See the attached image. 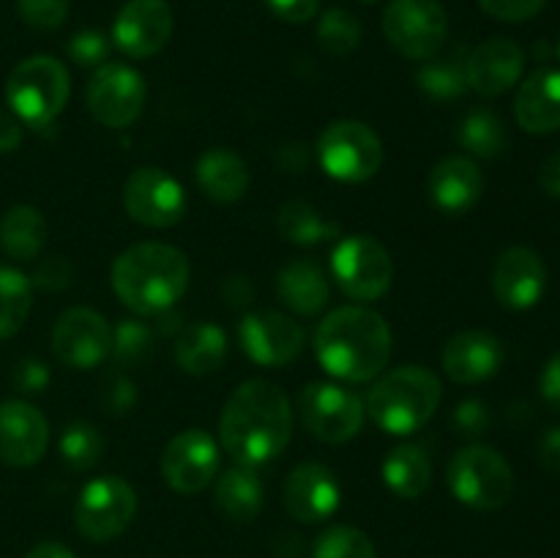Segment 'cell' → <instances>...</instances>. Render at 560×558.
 <instances>
[{"label": "cell", "mask_w": 560, "mask_h": 558, "mask_svg": "<svg viewBox=\"0 0 560 558\" xmlns=\"http://www.w3.org/2000/svg\"><path fill=\"white\" fill-rule=\"evenodd\" d=\"M383 485L405 501H416L432 485V460L419 443H399L381 465Z\"/></svg>", "instance_id": "obj_29"}, {"label": "cell", "mask_w": 560, "mask_h": 558, "mask_svg": "<svg viewBox=\"0 0 560 558\" xmlns=\"http://www.w3.org/2000/svg\"><path fill=\"white\" fill-rule=\"evenodd\" d=\"M293 405L284 388L268 377L244 381L219 416V443L238 465L271 463L293 438Z\"/></svg>", "instance_id": "obj_1"}, {"label": "cell", "mask_w": 560, "mask_h": 558, "mask_svg": "<svg viewBox=\"0 0 560 558\" xmlns=\"http://www.w3.org/2000/svg\"><path fill=\"white\" fill-rule=\"evenodd\" d=\"M268 11L290 25H304L320 11V0H266Z\"/></svg>", "instance_id": "obj_44"}, {"label": "cell", "mask_w": 560, "mask_h": 558, "mask_svg": "<svg viewBox=\"0 0 560 558\" xmlns=\"http://www.w3.org/2000/svg\"><path fill=\"white\" fill-rule=\"evenodd\" d=\"M452 425L463 438H481L490 430V408L476 397L463 399V403L454 408Z\"/></svg>", "instance_id": "obj_41"}, {"label": "cell", "mask_w": 560, "mask_h": 558, "mask_svg": "<svg viewBox=\"0 0 560 558\" xmlns=\"http://www.w3.org/2000/svg\"><path fill=\"white\" fill-rule=\"evenodd\" d=\"M262 503H266V487L249 465H233L217 476L213 507L233 523H252L262 512Z\"/></svg>", "instance_id": "obj_28"}, {"label": "cell", "mask_w": 560, "mask_h": 558, "mask_svg": "<svg viewBox=\"0 0 560 558\" xmlns=\"http://www.w3.org/2000/svg\"><path fill=\"white\" fill-rule=\"evenodd\" d=\"M383 36L402 58L430 60L446 47V9L441 0H392L383 11Z\"/></svg>", "instance_id": "obj_10"}, {"label": "cell", "mask_w": 560, "mask_h": 558, "mask_svg": "<svg viewBox=\"0 0 560 558\" xmlns=\"http://www.w3.org/2000/svg\"><path fill=\"white\" fill-rule=\"evenodd\" d=\"M173 38V9L164 0H126L113 22V44L131 60L162 53Z\"/></svg>", "instance_id": "obj_17"}, {"label": "cell", "mask_w": 560, "mask_h": 558, "mask_svg": "<svg viewBox=\"0 0 560 558\" xmlns=\"http://www.w3.org/2000/svg\"><path fill=\"white\" fill-rule=\"evenodd\" d=\"M33 306V284L22 271L0 266V339H9L25 326Z\"/></svg>", "instance_id": "obj_34"}, {"label": "cell", "mask_w": 560, "mask_h": 558, "mask_svg": "<svg viewBox=\"0 0 560 558\" xmlns=\"http://www.w3.org/2000/svg\"><path fill=\"white\" fill-rule=\"evenodd\" d=\"M364 3H377V0H364Z\"/></svg>", "instance_id": "obj_54"}, {"label": "cell", "mask_w": 560, "mask_h": 558, "mask_svg": "<svg viewBox=\"0 0 560 558\" xmlns=\"http://www.w3.org/2000/svg\"><path fill=\"white\" fill-rule=\"evenodd\" d=\"M443 386L432 370L405 364L386 372L366 394V414L388 435L419 432L435 416Z\"/></svg>", "instance_id": "obj_4"}, {"label": "cell", "mask_w": 560, "mask_h": 558, "mask_svg": "<svg viewBox=\"0 0 560 558\" xmlns=\"http://www.w3.org/2000/svg\"><path fill=\"white\" fill-rule=\"evenodd\" d=\"M525 71V53L517 42L506 36L487 38L485 44L468 55L465 74L468 91H476L485 98H498L512 91Z\"/></svg>", "instance_id": "obj_21"}, {"label": "cell", "mask_w": 560, "mask_h": 558, "mask_svg": "<svg viewBox=\"0 0 560 558\" xmlns=\"http://www.w3.org/2000/svg\"><path fill=\"white\" fill-rule=\"evenodd\" d=\"M539 463L547 474L560 476V425L547 427L539 441Z\"/></svg>", "instance_id": "obj_48"}, {"label": "cell", "mask_w": 560, "mask_h": 558, "mask_svg": "<svg viewBox=\"0 0 560 558\" xmlns=\"http://www.w3.org/2000/svg\"><path fill=\"white\" fill-rule=\"evenodd\" d=\"M315 356L339 381H375L392 359V328L366 304L337 306L317 323Z\"/></svg>", "instance_id": "obj_2"}, {"label": "cell", "mask_w": 560, "mask_h": 558, "mask_svg": "<svg viewBox=\"0 0 560 558\" xmlns=\"http://www.w3.org/2000/svg\"><path fill=\"white\" fill-rule=\"evenodd\" d=\"M277 293L282 304L295 315H320L331 301V284L320 263L295 257L277 274Z\"/></svg>", "instance_id": "obj_26"}, {"label": "cell", "mask_w": 560, "mask_h": 558, "mask_svg": "<svg viewBox=\"0 0 560 558\" xmlns=\"http://www.w3.org/2000/svg\"><path fill=\"white\" fill-rule=\"evenodd\" d=\"M104 438L96 425L91 421H71L58 441V452L63 463L74 470H91L98 465L104 454Z\"/></svg>", "instance_id": "obj_36"}, {"label": "cell", "mask_w": 560, "mask_h": 558, "mask_svg": "<svg viewBox=\"0 0 560 558\" xmlns=\"http://www.w3.org/2000/svg\"><path fill=\"white\" fill-rule=\"evenodd\" d=\"M479 5L501 22H525L539 14L547 0H479Z\"/></svg>", "instance_id": "obj_43"}, {"label": "cell", "mask_w": 560, "mask_h": 558, "mask_svg": "<svg viewBox=\"0 0 560 558\" xmlns=\"http://www.w3.org/2000/svg\"><path fill=\"white\" fill-rule=\"evenodd\" d=\"M74 279V268L71 263L66 260L63 255H52V257H44L42 263L36 266L33 271L31 284H38L44 290H66Z\"/></svg>", "instance_id": "obj_42"}, {"label": "cell", "mask_w": 560, "mask_h": 558, "mask_svg": "<svg viewBox=\"0 0 560 558\" xmlns=\"http://www.w3.org/2000/svg\"><path fill=\"white\" fill-rule=\"evenodd\" d=\"M427 195L430 202L446 217H463L479 206L485 195V175L470 156H443L427 175Z\"/></svg>", "instance_id": "obj_22"}, {"label": "cell", "mask_w": 560, "mask_h": 558, "mask_svg": "<svg viewBox=\"0 0 560 558\" xmlns=\"http://www.w3.org/2000/svg\"><path fill=\"white\" fill-rule=\"evenodd\" d=\"M25 558H77V556L69 550V547L60 545V542H42V545L33 547Z\"/></svg>", "instance_id": "obj_52"}, {"label": "cell", "mask_w": 560, "mask_h": 558, "mask_svg": "<svg viewBox=\"0 0 560 558\" xmlns=\"http://www.w3.org/2000/svg\"><path fill=\"white\" fill-rule=\"evenodd\" d=\"M443 372L454 383L490 381L503 364V345L495 334L481 332V328H468V332L454 334L443 348Z\"/></svg>", "instance_id": "obj_23"}, {"label": "cell", "mask_w": 560, "mask_h": 558, "mask_svg": "<svg viewBox=\"0 0 560 558\" xmlns=\"http://www.w3.org/2000/svg\"><path fill=\"white\" fill-rule=\"evenodd\" d=\"M317 44L331 58H348L361 44V22L348 9H328L317 22Z\"/></svg>", "instance_id": "obj_37"}, {"label": "cell", "mask_w": 560, "mask_h": 558, "mask_svg": "<svg viewBox=\"0 0 560 558\" xmlns=\"http://www.w3.org/2000/svg\"><path fill=\"white\" fill-rule=\"evenodd\" d=\"M124 208L137 224L167 230L184 219L189 200L178 178L162 167H137L124 184Z\"/></svg>", "instance_id": "obj_13"}, {"label": "cell", "mask_w": 560, "mask_h": 558, "mask_svg": "<svg viewBox=\"0 0 560 558\" xmlns=\"http://www.w3.org/2000/svg\"><path fill=\"white\" fill-rule=\"evenodd\" d=\"M135 514V487L120 476L107 474L82 487L74 507V525L85 539L109 542L129 528Z\"/></svg>", "instance_id": "obj_11"}, {"label": "cell", "mask_w": 560, "mask_h": 558, "mask_svg": "<svg viewBox=\"0 0 560 558\" xmlns=\"http://www.w3.org/2000/svg\"><path fill=\"white\" fill-rule=\"evenodd\" d=\"M514 118L528 135L560 129V69H536L514 96Z\"/></svg>", "instance_id": "obj_24"}, {"label": "cell", "mask_w": 560, "mask_h": 558, "mask_svg": "<svg viewBox=\"0 0 560 558\" xmlns=\"http://www.w3.org/2000/svg\"><path fill=\"white\" fill-rule=\"evenodd\" d=\"M331 274L348 299L370 304L392 288L394 263L375 235H345L331 252Z\"/></svg>", "instance_id": "obj_7"}, {"label": "cell", "mask_w": 560, "mask_h": 558, "mask_svg": "<svg viewBox=\"0 0 560 558\" xmlns=\"http://www.w3.org/2000/svg\"><path fill=\"white\" fill-rule=\"evenodd\" d=\"M14 383L22 394H42L49 386V370L44 361L25 359L14 372Z\"/></svg>", "instance_id": "obj_45"}, {"label": "cell", "mask_w": 560, "mask_h": 558, "mask_svg": "<svg viewBox=\"0 0 560 558\" xmlns=\"http://www.w3.org/2000/svg\"><path fill=\"white\" fill-rule=\"evenodd\" d=\"M230 353L228 332L217 323L197 321L180 328L175 334V364L186 375L206 377L211 372L222 370Z\"/></svg>", "instance_id": "obj_27"}, {"label": "cell", "mask_w": 560, "mask_h": 558, "mask_svg": "<svg viewBox=\"0 0 560 558\" xmlns=\"http://www.w3.org/2000/svg\"><path fill=\"white\" fill-rule=\"evenodd\" d=\"M282 501L290 518L299 523H323L342 503V487L328 465L301 463L284 479Z\"/></svg>", "instance_id": "obj_18"}, {"label": "cell", "mask_w": 560, "mask_h": 558, "mask_svg": "<svg viewBox=\"0 0 560 558\" xmlns=\"http://www.w3.org/2000/svg\"><path fill=\"white\" fill-rule=\"evenodd\" d=\"M492 290L506 310H534L547 290V268L539 252L528 246H509L492 268Z\"/></svg>", "instance_id": "obj_19"}, {"label": "cell", "mask_w": 560, "mask_h": 558, "mask_svg": "<svg viewBox=\"0 0 560 558\" xmlns=\"http://www.w3.org/2000/svg\"><path fill=\"white\" fill-rule=\"evenodd\" d=\"M49 425L42 410L22 399L0 403V463L11 468H31L44 457Z\"/></svg>", "instance_id": "obj_20"}, {"label": "cell", "mask_w": 560, "mask_h": 558, "mask_svg": "<svg viewBox=\"0 0 560 558\" xmlns=\"http://www.w3.org/2000/svg\"><path fill=\"white\" fill-rule=\"evenodd\" d=\"M22 142V124L14 113L0 109V153L16 151Z\"/></svg>", "instance_id": "obj_50"}, {"label": "cell", "mask_w": 560, "mask_h": 558, "mask_svg": "<svg viewBox=\"0 0 560 558\" xmlns=\"http://www.w3.org/2000/svg\"><path fill=\"white\" fill-rule=\"evenodd\" d=\"M219 474V443L200 427L170 438L162 452V476L178 496L202 492Z\"/></svg>", "instance_id": "obj_15"}, {"label": "cell", "mask_w": 560, "mask_h": 558, "mask_svg": "<svg viewBox=\"0 0 560 558\" xmlns=\"http://www.w3.org/2000/svg\"><path fill=\"white\" fill-rule=\"evenodd\" d=\"M69 69L52 55H33L16 63L5 80V102L22 126L44 129L69 102Z\"/></svg>", "instance_id": "obj_5"}, {"label": "cell", "mask_w": 560, "mask_h": 558, "mask_svg": "<svg viewBox=\"0 0 560 558\" xmlns=\"http://www.w3.org/2000/svg\"><path fill=\"white\" fill-rule=\"evenodd\" d=\"M109 49H113V44H109V38L104 36L102 31L85 27V31H77L74 36L69 38L66 53H69V58L74 60L77 66H82V69H98V66L107 63Z\"/></svg>", "instance_id": "obj_39"}, {"label": "cell", "mask_w": 560, "mask_h": 558, "mask_svg": "<svg viewBox=\"0 0 560 558\" xmlns=\"http://www.w3.org/2000/svg\"><path fill=\"white\" fill-rule=\"evenodd\" d=\"M299 416L312 438L323 443H348L364 427V399L339 383L312 381L299 394Z\"/></svg>", "instance_id": "obj_9"}, {"label": "cell", "mask_w": 560, "mask_h": 558, "mask_svg": "<svg viewBox=\"0 0 560 558\" xmlns=\"http://www.w3.org/2000/svg\"><path fill=\"white\" fill-rule=\"evenodd\" d=\"M113 350V328L102 312L71 306L55 321L52 353L69 370H93Z\"/></svg>", "instance_id": "obj_14"}, {"label": "cell", "mask_w": 560, "mask_h": 558, "mask_svg": "<svg viewBox=\"0 0 560 558\" xmlns=\"http://www.w3.org/2000/svg\"><path fill=\"white\" fill-rule=\"evenodd\" d=\"M539 392L541 397H545V403L560 414V350L547 359L545 370H541V377H539Z\"/></svg>", "instance_id": "obj_47"}, {"label": "cell", "mask_w": 560, "mask_h": 558, "mask_svg": "<svg viewBox=\"0 0 560 558\" xmlns=\"http://www.w3.org/2000/svg\"><path fill=\"white\" fill-rule=\"evenodd\" d=\"M195 181L208 200L219 202V206H233V202L244 200V195L249 191L252 175L238 153L224 146H217L208 148L197 159Z\"/></svg>", "instance_id": "obj_25"}, {"label": "cell", "mask_w": 560, "mask_h": 558, "mask_svg": "<svg viewBox=\"0 0 560 558\" xmlns=\"http://www.w3.org/2000/svg\"><path fill=\"white\" fill-rule=\"evenodd\" d=\"M16 11L27 27L52 33L69 20V0H16Z\"/></svg>", "instance_id": "obj_40"}, {"label": "cell", "mask_w": 560, "mask_h": 558, "mask_svg": "<svg viewBox=\"0 0 560 558\" xmlns=\"http://www.w3.org/2000/svg\"><path fill=\"white\" fill-rule=\"evenodd\" d=\"M252 282L244 274H233V277L224 279L222 284V299L228 306H246L252 301Z\"/></svg>", "instance_id": "obj_49"}, {"label": "cell", "mask_w": 560, "mask_h": 558, "mask_svg": "<svg viewBox=\"0 0 560 558\" xmlns=\"http://www.w3.org/2000/svg\"><path fill=\"white\" fill-rule=\"evenodd\" d=\"M102 403H104V408H107L113 416L129 414V410L135 408V403H137L135 383H131L129 377H115V381H109V386H107V392H104Z\"/></svg>", "instance_id": "obj_46"}, {"label": "cell", "mask_w": 560, "mask_h": 558, "mask_svg": "<svg viewBox=\"0 0 560 558\" xmlns=\"http://www.w3.org/2000/svg\"><path fill=\"white\" fill-rule=\"evenodd\" d=\"M556 55H558V60H560V38H558V47H556Z\"/></svg>", "instance_id": "obj_53"}, {"label": "cell", "mask_w": 560, "mask_h": 558, "mask_svg": "<svg viewBox=\"0 0 560 558\" xmlns=\"http://www.w3.org/2000/svg\"><path fill=\"white\" fill-rule=\"evenodd\" d=\"M145 77L126 63H104L85 88V104L93 120L107 129H126L145 109Z\"/></svg>", "instance_id": "obj_12"}, {"label": "cell", "mask_w": 560, "mask_h": 558, "mask_svg": "<svg viewBox=\"0 0 560 558\" xmlns=\"http://www.w3.org/2000/svg\"><path fill=\"white\" fill-rule=\"evenodd\" d=\"M153 342H156V332H153L151 323L140 321V317H124L113 328V350L109 353L118 367L137 370L145 361H151Z\"/></svg>", "instance_id": "obj_35"}, {"label": "cell", "mask_w": 560, "mask_h": 558, "mask_svg": "<svg viewBox=\"0 0 560 558\" xmlns=\"http://www.w3.org/2000/svg\"><path fill=\"white\" fill-rule=\"evenodd\" d=\"M468 55L463 49L452 53H438L430 60H421V69L416 74V85L432 102H454L468 91V74H465Z\"/></svg>", "instance_id": "obj_31"}, {"label": "cell", "mask_w": 560, "mask_h": 558, "mask_svg": "<svg viewBox=\"0 0 560 558\" xmlns=\"http://www.w3.org/2000/svg\"><path fill=\"white\" fill-rule=\"evenodd\" d=\"M539 184L545 189V195H550L552 200H560V151L550 153L545 159L539 170Z\"/></svg>", "instance_id": "obj_51"}, {"label": "cell", "mask_w": 560, "mask_h": 558, "mask_svg": "<svg viewBox=\"0 0 560 558\" xmlns=\"http://www.w3.org/2000/svg\"><path fill=\"white\" fill-rule=\"evenodd\" d=\"M47 244V219L33 206H14L0 219V249L11 260L31 263Z\"/></svg>", "instance_id": "obj_30"}, {"label": "cell", "mask_w": 560, "mask_h": 558, "mask_svg": "<svg viewBox=\"0 0 560 558\" xmlns=\"http://www.w3.org/2000/svg\"><path fill=\"white\" fill-rule=\"evenodd\" d=\"M238 342L244 353L260 367H288L304 350V328L277 310H257L238 323Z\"/></svg>", "instance_id": "obj_16"}, {"label": "cell", "mask_w": 560, "mask_h": 558, "mask_svg": "<svg viewBox=\"0 0 560 558\" xmlns=\"http://www.w3.org/2000/svg\"><path fill=\"white\" fill-rule=\"evenodd\" d=\"M312 558H377V550L355 525H328L315 539Z\"/></svg>", "instance_id": "obj_38"}, {"label": "cell", "mask_w": 560, "mask_h": 558, "mask_svg": "<svg viewBox=\"0 0 560 558\" xmlns=\"http://www.w3.org/2000/svg\"><path fill=\"white\" fill-rule=\"evenodd\" d=\"M452 496L476 512L503 509L514 496V470L498 449L468 443L452 457L446 470Z\"/></svg>", "instance_id": "obj_6"}, {"label": "cell", "mask_w": 560, "mask_h": 558, "mask_svg": "<svg viewBox=\"0 0 560 558\" xmlns=\"http://www.w3.org/2000/svg\"><path fill=\"white\" fill-rule=\"evenodd\" d=\"M277 228L284 241L295 246H317L342 235V228L323 217L312 202L288 200L277 211Z\"/></svg>", "instance_id": "obj_32"}, {"label": "cell", "mask_w": 560, "mask_h": 558, "mask_svg": "<svg viewBox=\"0 0 560 558\" xmlns=\"http://www.w3.org/2000/svg\"><path fill=\"white\" fill-rule=\"evenodd\" d=\"M457 142L479 159H498L509 148V135L503 120L492 109H470L457 129Z\"/></svg>", "instance_id": "obj_33"}, {"label": "cell", "mask_w": 560, "mask_h": 558, "mask_svg": "<svg viewBox=\"0 0 560 558\" xmlns=\"http://www.w3.org/2000/svg\"><path fill=\"white\" fill-rule=\"evenodd\" d=\"M320 167L342 184H364L381 170L383 142L372 126L361 120H334L317 140Z\"/></svg>", "instance_id": "obj_8"}, {"label": "cell", "mask_w": 560, "mask_h": 558, "mask_svg": "<svg viewBox=\"0 0 560 558\" xmlns=\"http://www.w3.org/2000/svg\"><path fill=\"white\" fill-rule=\"evenodd\" d=\"M191 266L184 252L162 241H142L120 252L109 271L115 295L137 315L156 317L173 310L189 288Z\"/></svg>", "instance_id": "obj_3"}]
</instances>
